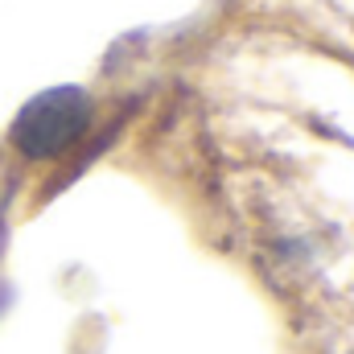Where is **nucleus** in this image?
<instances>
[{
    "instance_id": "obj_1",
    "label": "nucleus",
    "mask_w": 354,
    "mask_h": 354,
    "mask_svg": "<svg viewBox=\"0 0 354 354\" xmlns=\"http://www.w3.org/2000/svg\"><path fill=\"white\" fill-rule=\"evenodd\" d=\"M91 124V99L79 87H54L41 91L37 99H29L21 107V115L12 120V145L33 157V161H46V157H58L66 153L83 128Z\"/></svg>"
}]
</instances>
